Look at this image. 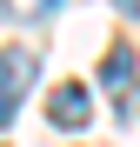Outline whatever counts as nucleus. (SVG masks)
I'll return each mask as SVG.
<instances>
[{
	"label": "nucleus",
	"instance_id": "3",
	"mask_svg": "<svg viewBox=\"0 0 140 147\" xmlns=\"http://www.w3.org/2000/svg\"><path fill=\"white\" fill-rule=\"evenodd\" d=\"M100 80H107V87H127V80H133V54H127V47H113V54L100 60Z\"/></svg>",
	"mask_w": 140,
	"mask_h": 147
},
{
	"label": "nucleus",
	"instance_id": "1",
	"mask_svg": "<svg viewBox=\"0 0 140 147\" xmlns=\"http://www.w3.org/2000/svg\"><path fill=\"white\" fill-rule=\"evenodd\" d=\"M47 114H54V127H67V134H80L87 120H93V100H87V87H54V100H47Z\"/></svg>",
	"mask_w": 140,
	"mask_h": 147
},
{
	"label": "nucleus",
	"instance_id": "4",
	"mask_svg": "<svg viewBox=\"0 0 140 147\" xmlns=\"http://www.w3.org/2000/svg\"><path fill=\"white\" fill-rule=\"evenodd\" d=\"M113 7H120V13H140V0H113Z\"/></svg>",
	"mask_w": 140,
	"mask_h": 147
},
{
	"label": "nucleus",
	"instance_id": "2",
	"mask_svg": "<svg viewBox=\"0 0 140 147\" xmlns=\"http://www.w3.org/2000/svg\"><path fill=\"white\" fill-rule=\"evenodd\" d=\"M27 74H33L27 54H0V127L20 114V87H27Z\"/></svg>",
	"mask_w": 140,
	"mask_h": 147
}]
</instances>
